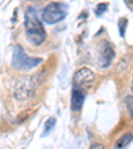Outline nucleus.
Wrapping results in <instances>:
<instances>
[{"label":"nucleus","instance_id":"nucleus-11","mask_svg":"<svg viewBox=\"0 0 133 149\" xmlns=\"http://www.w3.org/2000/svg\"><path fill=\"white\" fill-rule=\"evenodd\" d=\"M128 25V20L127 19H120V22H118V28H120V35L121 36H124V32H125V27Z\"/></svg>","mask_w":133,"mask_h":149},{"label":"nucleus","instance_id":"nucleus-2","mask_svg":"<svg viewBox=\"0 0 133 149\" xmlns=\"http://www.w3.org/2000/svg\"><path fill=\"white\" fill-rule=\"evenodd\" d=\"M43 61L40 57H31L20 45H15L12 52V65L17 69H31Z\"/></svg>","mask_w":133,"mask_h":149},{"label":"nucleus","instance_id":"nucleus-8","mask_svg":"<svg viewBox=\"0 0 133 149\" xmlns=\"http://www.w3.org/2000/svg\"><path fill=\"white\" fill-rule=\"evenodd\" d=\"M133 140V136L130 133H127L124 134V136H121L120 139H118V141L116 143V148H125V146H128V144L130 143Z\"/></svg>","mask_w":133,"mask_h":149},{"label":"nucleus","instance_id":"nucleus-14","mask_svg":"<svg viewBox=\"0 0 133 149\" xmlns=\"http://www.w3.org/2000/svg\"><path fill=\"white\" fill-rule=\"evenodd\" d=\"M92 148H101V145H100V144H97V145H92Z\"/></svg>","mask_w":133,"mask_h":149},{"label":"nucleus","instance_id":"nucleus-13","mask_svg":"<svg viewBox=\"0 0 133 149\" xmlns=\"http://www.w3.org/2000/svg\"><path fill=\"white\" fill-rule=\"evenodd\" d=\"M124 1H125V4L133 11V0H124Z\"/></svg>","mask_w":133,"mask_h":149},{"label":"nucleus","instance_id":"nucleus-15","mask_svg":"<svg viewBox=\"0 0 133 149\" xmlns=\"http://www.w3.org/2000/svg\"><path fill=\"white\" fill-rule=\"evenodd\" d=\"M132 91H133V80H132Z\"/></svg>","mask_w":133,"mask_h":149},{"label":"nucleus","instance_id":"nucleus-12","mask_svg":"<svg viewBox=\"0 0 133 149\" xmlns=\"http://www.w3.org/2000/svg\"><path fill=\"white\" fill-rule=\"evenodd\" d=\"M107 8H108V4H107V3H101V4H99V6H97V8H96V15H99V16H100L102 12H105Z\"/></svg>","mask_w":133,"mask_h":149},{"label":"nucleus","instance_id":"nucleus-6","mask_svg":"<svg viewBox=\"0 0 133 149\" xmlns=\"http://www.w3.org/2000/svg\"><path fill=\"white\" fill-rule=\"evenodd\" d=\"M113 57H115L113 48L111 47V44L109 43H105L104 44V47L101 48V53H100V65H101L102 68L108 67V65L112 63Z\"/></svg>","mask_w":133,"mask_h":149},{"label":"nucleus","instance_id":"nucleus-7","mask_svg":"<svg viewBox=\"0 0 133 149\" xmlns=\"http://www.w3.org/2000/svg\"><path fill=\"white\" fill-rule=\"evenodd\" d=\"M84 100H85L84 89L73 88V91H72V99H71L72 109H73V111H80L81 107H83V104H84Z\"/></svg>","mask_w":133,"mask_h":149},{"label":"nucleus","instance_id":"nucleus-4","mask_svg":"<svg viewBox=\"0 0 133 149\" xmlns=\"http://www.w3.org/2000/svg\"><path fill=\"white\" fill-rule=\"evenodd\" d=\"M93 80H95V73L92 69L87 68V67L80 68L73 76V88L84 89L85 87H89Z\"/></svg>","mask_w":133,"mask_h":149},{"label":"nucleus","instance_id":"nucleus-1","mask_svg":"<svg viewBox=\"0 0 133 149\" xmlns=\"http://www.w3.org/2000/svg\"><path fill=\"white\" fill-rule=\"evenodd\" d=\"M24 27H25V35L29 43L35 45H41L45 40V29L43 27V23L39 19L35 8H29L25 11L24 15Z\"/></svg>","mask_w":133,"mask_h":149},{"label":"nucleus","instance_id":"nucleus-9","mask_svg":"<svg viewBox=\"0 0 133 149\" xmlns=\"http://www.w3.org/2000/svg\"><path fill=\"white\" fill-rule=\"evenodd\" d=\"M56 124V118L55 117H49L48 120L45 121V124H44V132H43V136H45V134H48L52 130V128L55 127Z\"/></svg>","mask_w":133,"mask_h":149},{"label":"nucleus","instance_id":"nucleus-10","mask_svg":"<svg viewBox=\"0 0 133 149\" xmlns=\"http://www.w3.org/2000/svg\"><path fill=\"white\" fill-rule=\"evenodd\" d=\"M125 104H127V109L129 112V116L133 117V96L125 97Z\"/></svg>","mask_w":133,"mask_h":149},{"label":"nucleus","instance_id":"nucleus-5","mask_svg":"<svg viewBox=\"0 0 133 149\" xmlns=\"http://www.w3.org/2000/svg\"><path fill=\"white\" fill-rule=\"evenodd\" d=\"M37 84H35L33 79H23L22 81H19L16 84L15 88V97L17 100H25L29 96H32V93L35 91V87Z\"/></svg>","mask_w":133,"mask_h":149},{"label":"nucleus","instance_id":"nucleus-3","mask_svg":"<svg viewBox=\"0 0 133 149\" xmlns=\"http://www.w3.org/2000/svg\"><path fill=\"white\" fill-rule=\"evenodd\" d=\"M67 16V6L61 3H51L43 9L41 19L47 24H55L61 22Z\"/></svg>","mask_w":133,"mask_h":149}]
</instances>
